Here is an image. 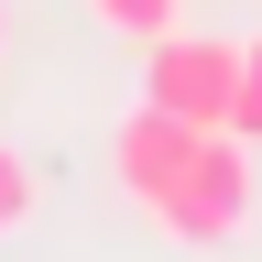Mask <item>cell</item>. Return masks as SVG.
Instances as JSON below:
<instances>
[{
	"label": "cell",
	"mask_w": 262,
	"mask_h": 262,
	"mask_svg": "<svg viewBox=\"0 0 262 262\" xmlns=\"http://www.w3.org/2000/svg\"><path fill=\"white\" fill-rule=\"evenodd\" d=\"M153 229L186 241V251H241L262 229V175H251V142H241V131H208V142H196V164L153 196Z\"/></svg>",
	"instance_id": "6da1fadb"
},
{
	"label": "cell",
	"mask_w": 262,
	"mask_h": 262,
	"mask_svg": "<svg viewBox=\"0 0 262 262\" xmlns=\"http://www.w3.org/2000/svg\"><path fill=\"white\" fill-rule=\"evenodd\" d=\"M229 88H241V44L229 33H153L142 44V98L153 110H175V120H196V131H229Z\"/></svg>",
	"instance_id": "7a4b0ae2"
},
{
	"label": "cell",
	"mask_w": 262,
	"mask_h": 262,
	"mask_svg": "<svg viewBox=\"0 0 262 262\" xmlns=\"http://www.w3.org/2000/svg\"><path fill=\"white\" fill-rule=\"evenodd\" d=\"M196 142H208L196 120L153 110V98H131V110H120V131H110V175H120V196L153 219V196H164V186H175L186 164H196Z\"/></svg>",
	"instance_id": "3957f363"
},
{
	"label": "cell",
	"mask_w": 262,
	"mask_h": 262,
	"mask_svg": "<svg viewBox=\"0 0 262 262\" xmlns=\"http://www.w3.org/2000/svg\"><path fill=\"white\" fill-rule=\"evenodd\" d=\"M88 11L110 22V33H131V44H153V33H175V22H186V0H88Z\"/></svg>",
	"instance_id": "277c9868"
},
{
	"label": "cell",
	"mask_w": 262,
	"mask_h": 262,
	"mask_svg": "<svg viewBox=\"0 0 262 262\" xmlns=\"http://www.w3.org/2000/svg\"><path fill=\"white\" fill-rule=\"evenodd\" d=\"M229 131H241V142L262 153V33L241 44V88H229Z\"/></svg>",
	"instance_id": "5b68a950"
},
{
	"label": "cell",
	"mask_w": 262,
	"mask_h": 262,
	"mask_svg": "<svg viewBox=\"0 0 262 262\" xmlns=\"http://www.w3.org/2000/svg\"><path fill=\"white\" fill-rule=\"evenodd\" d=\"M22 219H33V164H22L11 142H0V241H11Z\"/></svg>",
	"instance_id": "8992f818"
},
{
	"label": "cell",
	"mask_w": 262,
	"mask_h": 262,
	"mask_svg": "<svg viewBox=\"0 0 262 262\" xmlns=\"http://www.w3.org/2000/svg\"><path fill=\"white\" fill-rule=\"evenodd\" d=\"M0 55H11V0H0Z\"/></svg>",
	"instance_id": "52a82bcc"
}]
</instances>
